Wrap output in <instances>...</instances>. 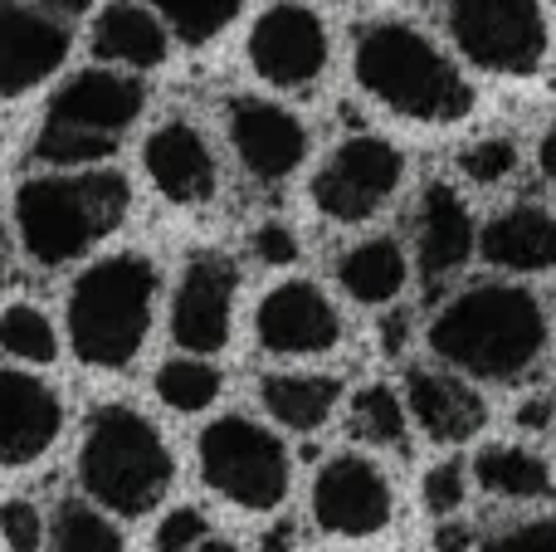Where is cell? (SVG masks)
I'll return each instance as SVG.
<instances>
[{
	"label": "cell",
	"mask_w": 556,
	"mask_h": 552,
	"mask_svg": "<svg viewBox=\"0 0 556 552\" xmlns=\"http://www.w3.org/2000/svg\"><path fill=\"white\" fill-rule=\"evenodd\" d=\"M0 348L20 362H39V367H45V362H54L59 338L35 303H10V309L0 313Z\"/></svg>",
	"instance_id": "cell-28"
},
{
	"label": "cell",
	"mask_w": 556,
	"mask_h": 552,
	"mask_svg": "<svg viewBox=\"0 0 556 552\" xmlns=\"http://www.w3.org/2000/svg\"><path fill=\"white\" fill-rule=\"evenodd\" d=\"M405 397H410V416L420 421V430L430 440L459 446V440L479 436V426L489 421L483 397L459 381L454 372H434V367H415L405 377Z\"/></svg>",
	"instance_id": "cell-19"
},
{
	"label": "cell",
	"mask_w": 556,
	"mask_h": 552,
	"mask_svg": "<svg viewBox=\"0 0 556 552\" xmlns=\"http://www.w3.org/2000/svg\"><path fill=\"white\" fill-rule=\"evenodd\" d=\"M254 333H260L264 352H274V357H317V352L337 348L342 318H337V309L327 303V293L317 284L288 279L264 293L260 313H254Z\"/></svg>",
	"instance_id": "cell-12"
},
{
	"label": "cell",
	"mask_w": 556,
	"mask_h": 552,
	"mask_svg": "<svg viewBox=\"0 0 556 552\" xmlns=\"http://www.w3.org/2000/svg\"><path fill=\"white\" fill-rule=\"evenodd\" d=\"M127 201H132V191L117 172L39 176V181L20 186L15 196L20 240H25L29 260L54 269V264L78 260L108 230H117V221L127 215Z\"/></svg>",
	"instance_id": "cell-3"
},
{
	"label": "cell",
	"mask_w": 556,
	"mask_h": 552,
	"mask_svg": "<svg viewBox=\"0 0 556 552\" xmlns=\"http://www.w3.org/2000/svg\"><path fill=\"white\" fill-rule=\"evenodd\" d=\"M459 166H464V176H469V181L498 186V181H508V176L518 172V147H513L508 137H483V142L464 147Z\"/></svg>",
	"instance_id": "cell-31"
},
{
	"label": "cell",
	"mask_w": 556,
	"mask_h": 552,
	"mask_svg": "<svg viewBox=\"0 0 556 552\" xmlns=\"http://www.w3.org/2000/svg\"><path fill=\"white\" fill-rule=\"evenodd\" d=\"M195 552H240L235 543H220V538H201V543H195Z\"/></svg>",
	"instance_id": "cell-43"
},
{
	"label": "cell",
	"mask_w": 556,
	"mask_h": 552,
	"mask_svg": "<svg viewBox=\"0 0 556 552\" xmlns=\"http://www.w3.org/2000/svg\"><path fill=\"white\" fill-rule=\"evenodd\" d=\"M117 147V137L108 133H88V127H68V123H45L35 142V156L49 166H88V162H103L108 152Z\"/></svg>",
	"instance_id": "cell-29"
},
{
	"label": "cell",
	"mask_w": 556,
	"mask_h": 552,
	"mask_svg": "<svg viewBox=\"0 0 556 552\" xmlns=\"http://www.w3.org/2000/svg\"><path fill=\"white\" fill-rule=\"evenodd\" d=\"M78 475L98 504L137 518L162 504V494L172 489V450L152 421L137 416L132 406H103L88 421Z\"/></svg>",
	"instance_id": "cell-5"
},
{
	"label": "cell",
	"mask_w": 556,
	"mask_h": 552,
	"mask_svg": "<svg viewBox=\"0 0 556 552\" xmlns=\"http://www.w3.org/2000/svg\"><path fill=\"white\" fill-rule=\"evenodd\" d=\"M464 504V469L459 465H434L425 475V509L430 514H454Z\"/></svg>",
	"instance_id": "cell-33"
},
{
	"label": "cell",
	"mask_w": 556,
	"mask_h": 552,
	"mask_svg": "<svg viewBox=\"0 0 556 552\" xmlns=\"http://www.w3.org/2000/svg\"><path fill=\"white\" fill-rule=\"evenodd\" d=\"M479 250L489 264L513 274H542L556 264V215L542 205H508L493 215L479 235Z\"/></svg>",
	"instance_id": "cell-20"
},
{
	"label": "cell",
	"mask_w": 556,
	"mask_h": 552,
	"mask_svg": "<svg viewBox=\"0 0 556 552\" xmlns=\"http://www.w3.org/2000/svg\"><path fill=\"white\" fill-rule=\"evenodd\" d=\"M430 348L469 377L513 381L538 367L547 348V318L542 303L518 284H479L440 309L430 323Z\"/></svg>",
	"instance_id": "cell-1"
},
{
	"label": "cell",
	"mask_w": 556,
	"mask_h": 552,
	"mask_svg": "<svg viewBox=\"0 0 556 552\" xmlns=\"http://www.w3.org/2000/svg\"><path fill=\"white\" fill-rule=\"evenodd\" d=\"M0 274H5V254H0Z\"/></svg>",
	"instance_id": "cell-44"
},
{
	"label": "cell",
	"mask_w": 556,
	"mask_h": 552,
	"mask_svg": "<svg viewBox=\"0 0 556 552\" xmlns=\"http://www.w3.org/2000/svg\"><path fill=\"white\" fill-rule=\"evenodd\" d=\"M156 397L172 411H205L215 397H220V372L211 362L191 357H172L162 372H156Z\"/></svg>",
	"instance_id": "cell-27"
},
{
	"label": "cell",
	"mask_w": 556,
	"mask_h": 552,
	"mask_svg": "<svg viewBox=\"0 0 556 552\" xmlns=\"http://www.w3.org/2000/svg\"><path fill=\"white\" fill-rule=\"evenodd\" d=\"M337 279L352 293L356 303H391L395 293L405 289V254L395 240L376 235V240H362L342 254L337 264Z\"/></svg>",
	"instance_id": "cell-23"
},
{
	"label": "cell",
	"mask_w": 556,
	"mask_h": 552,
	"mask_svg": "<svg viewBox=\"0 0 556 552\" xmlns=\"http://www.w3.org/2000/svg\"><path fill=\"white\" fill-rule=\"evenodd\" d=\"M64 411L45 381L25 372H0V465H29L59 440Z\"/></svg>",
	"instance_id": "cell-16"
},
{
	"label": "cell",
	"mask_w": 556,
	"mask_h": 552,
	"mask_svg": "<svg viewBox=\"0 0 556 552\" xmlns=\"http://www.w3.org/2000/svg\"><path fill=\"white\" fill-rule=\"evenodd\" d=\"M346 426H352V436L366 440V446H401L405 440V406L391 387L376 381V387H362L352 397V416H346Z\"/></svg>",
	"instance_id": "cell-26"
},
{
	"label": "cell",
	"mask_w": 556,
	"mask_h": 552,
	"mask_svg": "<svg viewBox=\"0 0 556 552\" xmlns=\"http://www.w3.org/2000/svg\"><path fill=\"white\" fill-rule=\"evenodd\" d=\"M401 338H405V318H391L386 323V352H401Z\"/></svg>",
	"instance_id": "cell-42"
},
{
	"label": "cell",
	"mask_w": 556,
	"mask_h": 552,
	"mask_svg": "<svg viewBox=\"0 0 556 552\" xmlns=\"http://www.w3.org/2000/svg\"><path fill=\"white\" fill-rule=\"evenodd\" d=\"M313 514L337 538H371L391 524V485L362 455H337L313 479Z\"/></svg>",
	"instance_id": "cell-10"
},
{
	"label": "cell",
	"mask_w": 556,
	"mask_h": 552,
	"mask_svg": "<svg viewBox=\"0 0 556 552\" xmlns=\"http://www.w3.org/2000/svg\"><path fill=\"white\" fill-rule=\"evenodd\" d=\"M205 538V518L195 509H176L162 528H156V552H191Z\"/></svg>",
	"instance_id": "cell-35"
},
{
	"label": "cell",
	"mask_w": 556,
	"mask_h": 552,
	"mask_svg": "<svg viewBox=\"0 0 556 552\" xmlns=\"http://www.w3.org/2000/svg\"><path fill=\"white\" fill-rule=\"evenodd\" d=\"M434 548H440V552H464V548H469V528H459V524L440 528V534H434Z\"/></svg>",
	"instance_id": "cell-37"
},
{
	"label": "cell",
	"mask_w": 556,
	"mask_h": 552,
	"mask_svg": "<svg viewBox=\"0 0 556 552\" xmlns=\"http://www.w3.org/2000/svg\"><path fill=\"white\" fill-rule=\"evenodd\" d=\"M93 49L98 59L132 68H156L166 59V29L152 10L132 5V0H113L93 25Z\"/></svg>",
	"instance_id": "cell-21"
},
{
	"label": "cell",
	"mask_w": 556,
	"mask_h": 552,
	"mask_svg": "<svg viewBox=\"0 0 556 552\" xmlns=\"http://www.w3.org/2000/svg\"><path fill=\"white\" fill-rule=\"evenodd\" d=\"M547 401H528V406H518V426H528V430H542L547 426Z\"/></svg>",
	"instance_id": "cell-38"
},
{
	"label": "cell",
	"mask_w": 556,
	"mask_h": 552,
	"mask_svg": "<svg viewBox=\"0 0 556 552\" xmlns=\"http://www.w3.org/2000/svg\"><path fill=\"white\" fill-rule=\"evenodd\" d=\"M254 254H260L264 264H278V269H283V264L298 260V235L278 221L260 225V230H254Z\"/></svg>",
	"instance_id": "cell-36"
},
{
	"label": "cell",
	"mask_w": 556,
	"mask_h": 552,
	"mask_svg": "<svg viewBox=\"0 0 556 552\" xmlns=\"http://www.w3.org/2000/svg\"><path fill=\"white\" fill-rule=\"evenodd\" d=\"M147 103V88L127 74H108V68H88V74L68 78L49 103V123L88 127V133L117 137Z\"/></svg>",
	"instance_id": "cell-17"
},
{
	"label": "cell",
	"mask_w": 556,
	"mask_h": 552,
	"mask_svg": "<svg viewBox=\"0 0 556 552\" xmlns=\"http://www.w3.org/2000/svg\"><path fill=\"white\" fill-rule=\"evenodd\" d=\"M479 250V230H473L469 205L459 201V191L450 186H425L420 215H415V254H420V274L430 289H440L450 274H459L469 264V254Z\"/></svg>",
	"instance_id": "cell-15"
},
{
	"label": "cell",
	"mask_w": 556,
	"mask_h": 552,
	"mask_svg": "<svg viewBox=\"0 0 556 552\" xmlns=\"http://www.w3.org/2000/svg\"><path fill=\"white\" fill-rule=\"evenodd\" d=\"M538 162H542V176H552V181H556V123L547 127V137H542Z\"/></svg>",
	"instance_id": "cell-39"
},
{
	"label": "cell",
	"mask_w": 556,
	"mask_h": 552,
	"mask_svg": "<svg viewBox=\"0 0 556 552\" xmlns=\"http://www.w3.org/2000/svg\"><path fill=\"white\" fill-rule=\"evenodd\" d=\"M244 0H156V10L166 15V25L186 39V45H205L215 39L235 15H240Z\"/></svg>",
	"instance_id": "cell-30"
},
{
	"label": "cell",
	"mask_w": 556,
	"mask_h": 552,
	"mask_svg": "<svg viewBox=\"0 0 556 552\" xmlns=\"http://www.w3.org/2000/svg\"><path fill=\"white\" fill-rule=\"evenodd\" d=\"M0 534L15 552H39V543H45V524H39L35 504H25V499L0 504Z\"/></svg>",
	"instance_id": "cell-32"
},
{
	"label": "cell",
	"mask_w": 556,
	"mask_h": 552,
	"mask_svg": "<svg viewBox=\"0 0 556 552\" xmlns=\"http://www.w3.org/2000/svg\"><path fill=\"white\" fill-rule=\"evenodd\" d=\"M356 84L386 103L391 113L415 117V123H459L473 108V88L464 74L401 20H376L356 35Z\"/></svg>",
	"instance_id": "cell-2"
},
{
	"label": "cell",
	"mask_w": 556,
	"mask_h": 552,
	"mask_svg": "<svg viewBox=\"0 0 556 552\" xmlns=\"http://www.w3.org/2000/svg\"><path fill=\"white\" fill-rule=\"evenodd\" d=\"M147 176L176 205H201L215 196V156L191 123H162L147 137Z\"/></svg>",
	"instance_id": "cell-18"
},
{
	"label": "cell",
	"mask_w": 556,
	"mask_h": 552,
	"mask_svg": "<svg viewBox=\"0 0 556 552\" xmlns=\"http://www.w3.org/2000/svg\"><path fill=\"white\" fill-rule=\"evenodd\" d=\"M473 475L498 499H542L552 489V475H547V465H542V455L518 450V446H489L473 460Z\"/></svg>",
	"instance_id": "cell-24"
},
{
	"label": "cell",
	"mask_w": 556,
	"mask_h": 552,
	"mask_svg": "<svg viewBox=\"0 0 556 552\" xmlns=\"http://www.w3.org/2000/svg\"><path fill=\"white\" fill-rule=\"evenodd\" d=\"M483 552H556V524L552 518H538V524L508 528L493 543H483Z\"/></svg>",
	"instance_id": "cell-34"
},
{
	"label": "cell",
	"mask_w": 556,
	"mask_h": 552,
	"mask_svg": "<svg viewBox=\"0 0 556 552\" xmlns=\"http://www.w3.org/2000/svg\"><path fill=\"white\" fill-rule=\"evenodd\" d=\"M230 142L240 152L244 172H254L260 181H283L307 156V127L288 108L269 103V98H235Z\"/></svg>",
	"instance_id": "cell-14"
},
{
	"label": "cell",
	"mask_w": 556,
	"mask_h": 552,
	"mask_svg": "<svg viewBox=\"0 0 556 552\" xmlns=\"http://www.w3.org/2000/svg\"><path fill=\"white\" fill-rule=\"evenodd\" d=\"M450 35L489 74H532L547 59L538 0H450Z\"/></svg>",
	"instance_id": "cell-7"
},
{
	"label": "cell",
	"mask_w": 556,
	"mask_h": 552,
	"mask_svg": "<svg viewBox=\"0 0 556 552\" xmlns=\"http://www.w3.org/2000/svg\"><path fill=\"white\" fill-rule=\"evenodd\" d=\"M156 303V269L142 254H113L84 269L68 293V338L88 367H127L142 352Z\"/></svg>",
	"instance_id": "cell-4"
},
{
	"label": "cell",
	"mask_w": 556,
	"mask_h": 552,
	"mask_svg": "<svg viewBox=\"0 0 556 552\" xmlns=\"http://www.w3.org/2000/svg\"><path fill=\"white\" fill-rule=\"evenodd\" d=\"M201 475L240 509H278L288 494V450L274 430L244 416H220L201 436Z\"/></svg>",
	"instance_id": "cell-6"
},
{
	"label": "cell",
	"mask_w": 556,
	"mask_h": 552,
	"mask_svg": "<svg viewBox=\"0 0 556 552\" xmlns=\"http://www.w3.org/2000/svg\"><path fill=\"white\" fill-rule=\"evenodd\" d=\"M250 64L274 88H307L327 68V29L307 5L278 0L250 29Z\"/></svg>",
	"instance_id": "cell-9"
},
{
	"label": "cell",
	"mask_w": 556,
	"mask_h": 552,
	"mask_svg": "<svg viewBox=\"0 0 556 552\" xmlns=\"http://www.w3.org/2000/svg\"><path fill=\"white\" fill-rule=\"evenodd\" d=\"M401 176H405V162L386 137L356 133V137H346V142L327 156L323 172L313 176V205L323 215H332V221L356 225L391 201Z\"/></svg>",
	"instance_id": "cell-8"
},
{
	"label": "cell",
	"mask_w": 556,
	"mask_h": 552,
	"mask_svg": "<svg viewBox=\"0 0 556 552\" xmlns=\"http://www.w3.org/2000/svg\"><path fill=\"white\" fill-rule=\"evenodd\" d=\"M39 5L54 10V15H84V10L93 5V0H39Z\"/></svg>",
	"instance_id": "cell-40"
},
{
	"label": "cell",
	"mask_w": 556,
	"mask_h": 552,
	"mask_svg": "<svg viewBox=\"0 0 556 552\" xmlns=\"http://www.w3.org/2000/svg\"><path fill=\"white\" fill-rule=\"evenodd\" d=\"M264 411L288 430H317L342 401V381L337 377H317V372H278V377H264L260 387Z\"/></svg>",
	"instance_id": "cell-22"
},
{
	"label": "cell",
	"mask_w": 556,
	"mask_h": 552,
	"mask_svg": "<svg viewBox=\"0 0 556 552\" xmlns=\"http://www.w3.org/2000/svg\"><path fill=\"white\" fill-rule=\"evenodd\" d=\"M264 543H269L264 552H293V528H274V534L264 538Z\"/></svg>",
	"instance_id": "cell-41"
},
{
	"label": "cell",
	"mask_w": 556,
	"mask_h": 552,
	"mask_svg": "<svg viewBox=\"0 0 556 552\" xmlns=\"http://www.w3.org/2000/svg\"><path fill=\"white\" fill-rule=\"evenodd\" d=\"M235 289H240V274L225 254H195L186 264L172 299V333L186 352L205 357V352H220L230 342Z\"/></svg>",
	"instance_id": "cell-11"
},
{
	"label": "cell",
	"mask_w": 556,
	"mask_h": 552,
	"mask_svg": "<svg viewBox=\"0 0 556 552\" xmlns=\"http://www.w3.org/2000/svg\"><path fill=\"white\" fill-rule=\"evenodd\" d=\"M68 59V29L54 15L20 0H0V98H20L45 84Z\"/></svg>",
	"instance_id": "cell-13"
},
{
	"label": "cell",
	"mask_w": 556,
	"mask_h": 552,
	"mask_svg": "<svg viewBox=\"0 0 556 552\" xmlns=\"http://www.w3.org/2000/svg\"><path fill=\"white\" fill-rule=\"evenodd\" d=\"M49 552H123V534L98 509L68 499V504H59L54 524H49Z\"/></svg>",
	"instance_id": "cell-25"
}]
</instances>
